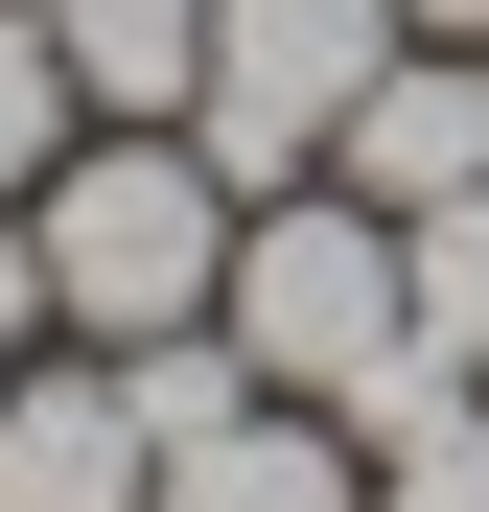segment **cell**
Wrapping results in <instances>:
<instances>
[{
  "label": "cell",
  "mask_w": 489,
  "mask_h": 512,
  "mask_svg": "<svg viewBox=\"0 0 489 512\" xmlns=\"http://www.w3.org/2000/svg\"><path fill=\"white\" fill-rule=\"evenodd\" d=\"M326 187L396 210V233H420L443 187H489V47H396L373 94H350V140H326Z\"/></svg>",
  "instance_id": "277c9868"
},
{
  "label": "cell",
  "mask_w": 489,
  "mask_h": 512,
  "mask_svg": "<svg viewBox=\"0 0 489 512\" xmlns=\"http://www.w3.org/2000/svg\"><path fill=\"white\" fill-rule=\"evenodd\" d=\"M396 24H420V47H489V0H396Z\"/></svg>",
  "instance_id": "4fadbf2b"
},
{
  "label": "cell",
  "mask_w": 489,
  "mask_h": 512,
  "mask_svg": "<svg viewBox=\"0 0 489 512\" xmlns=\"http://www.w3.org/2000/svg\"><path fill=\"white\" fill-rule=\"evenodd\" d=\"M233 350H257V396H303V419H350V443H396V419H443L466 373L420 350V280H396V210H350V187H257L233 210Z\"/></svg>",
  "instance_id": "6da1fadb"
},
{
  "label": "cell",
  "mask_w": 489,
  "mask_h": 512,
  "mask_svg": "<svg viewBox=\"0 0 489 512\" xmlns=\"http://www.w3.org/2000/svg\"><path fill=\"white\" fill-rule=\"evenodd\" d=\"M47 350V256H24V210H0V373Z\"/></svg>",
  "instance_id": "7c38bea8"
},
{
  "label": "cell",
  "mask_w": 489,
  "mask_h": 512,
  "mask_svg": "<svg viewBox=\"0 0 489 512\" xmlns=\"http://www.w3.org/2000/svg\"><path fill=\"white\" fill-rule=\"evenodd\" d=\"M396 280H420V350H443V373L489 396V187H443L420 233H396Z\"/></svg>",
  "instance_id": "30bf717a"
},
{
  "label": "cell",
  "mask_w": 489,
  "mask_h": 512,
  "mask_svg": "<svg viewBox=\"0 0 489 512\" xmlns=\"http://www.w3.org/2000/svg\"><path fill=\"white\" fill-rule=\"evenodd\" d=\"M163 466H140V419H117V373L94 350H24L0 373V512H140Z\"/></svg>",
  "instance_id": "5b68a950"
},
{
  "label": "cell",
  "mask_w": 489,
  "mask_h": 512,
  "mask_svg": "<svg viewBox=\"0 0 489 512\" xmlns=\"http://www.w3.org/2000/svg\"><path fill=\"white\" fill-rule=\"evenodd\" d=\"M117 373V419H140V466H187L210 419H257V350H233V326H140V350H94Z\"/></svg>",
  "instance_id": "ba28073f"
},
{
  "label": "cell",
  "mask_w": 489,
  "mask_h": 512,
  "mask_svg": "<svg viewBox=\"0 0 489 512\" xmlns=\"http://www.w3.org/2000/svg\"><path fill=\"white\" fill-rule=\"evenodd\" d=\"M420 47L396 0H210V94H187V140L233 163V187H326V140H350V94Z\"/></svg>",
  "instance_id": "3957f363"
},
{
  "label": "cell",
  "mask_w": 489,
  "mask_h": 512,
  "mask_svg": "<svg viewBox=\"0 0 489 512\" xmlns=\"http://www.w3.org/2000/svg\"><path fill=\"white\" fill-rule=\"evenodd\" d=\"M94 140V94H70V47H47V0H0V210H47V163Z\"/></svg>",
  "instance_id": "9c48e42d"
},
{
  "label": "cell",
  "mask_w": 489,
  "mask_h": 512,
  "mask_svg": "<svg viewBox=\"0 0 489 512\" xmlns=\"http://www.w3.org/2000/svg\"><path fill=\"white\" fill-rule=\"evenodd\" d=\"M373 512H489V396L396 419V443H373Z\"/></svg>",
  "instance_id": "8fae6325"
},
{
  "label": "cell",
  "mask_w": 489,
  "mask_h": 512,
  "mask_svg": "<svg viewBox=\"0 0 489 512\" xmlns=\"http://www.w3.org/2000/svg\"><path fill=\"white\" fill-rule=\"evenodd\" d=\"M47 47H70L94 117H187L210 94V0H47Z\"/></svg>",
  "instance_id": "52a82bcc"
},
{
  "label": "cell",
  "mask_w": 489,
  "mask_h": 512,
  "mask_svg": "<svg viewBox=\"0 0 489 512\" xmlns=\"http://www.w3.org/2000/svg\"><path fill=\"white\" fill-rule=\"evenodd\" d=\"M140 512H373V443H350V419H303V396H257V419H210Z\"/></svg>",
  "instance_id": "8992f818"
},
{
  "label": "cell",
  "mask_w": 489,
  "mask_h": 512,
  "mask_svg": "<svg viewBox=\"0 0 489 512\" xmlns=\"http://www.w3.org/2000/svg\"><path fill=\"white\" fill-rule=\"evenodd\" d=\"M233 163L187 140V117H94L47 163V210H24V256H47V350H140V326H210L233 303Z\"/></svg>",
  "instance_id": "7a4b0ae2"
}]
</instances>
